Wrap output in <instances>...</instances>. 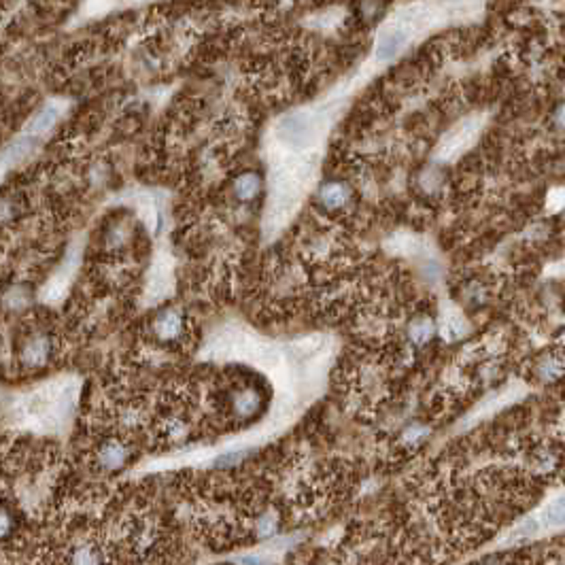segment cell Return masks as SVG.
I'll return each instance as SVG.
<instances>
[{
  "mask_svg": "<svg viewBox=\"0 0 565 565\" xmlns=\"http://www.w3.org/2000/svg\"><path fill=\"white\" fill-rule=\"evenodd\" d=\"M168 278H170V272H168V264L164 259H158L156 262V268L151 272V282H149V296L154 300H160L166 296L168 291Z\"/></svg>",
  "mask_w": 565,
  "mask_h": 565,
  "instance_id": "6",
  "label": "cell"
},
{
  "mask_svg": "<svg viewBox=\"0 0 565 565\" xmlns=\"http://www.w3.org/2000/svg\"><path fill=\"white\" fill-rule=\"evenodd\" d=\"M321 200L328 206H340L346 200V189L338 183H330L321 189Z\"/></svg>",
  "mask_w": 565,
  "mask_h": 565,
  "instance_id": "10",
  "label": "cell"
},
{
  "mask_svg": "<svg viewBox=\"0 0 565 565\" xmlns=\"http://www.w3.org/2000/svg\"><path fill=\"white\" fill-rule=\"evenodd\" d=\"M60 115V108L56 104H47L45 108H40V111L30 119V123L26 125V132L28 134H43L47 132V130L56 123Z\"/></svg>",
  "mask_w": 565,
  "mask_h": 565,
  "instance_id": "5",
  "label": "cell"
},
{
  "mask_svg": "<svg viewBox=\"0 0 565 565\" xmlns=\"http://www.w3.org/2000/svg\"><path fill=\"white\" fill-rule=\"evenodd\" d=\"M412 26L410 19H400V21H394V24H389L383 28V32L378 34V40H376V60L378 62H387L391 58H396L400 53V49L408 43L410 34H412Z\"/></svg>",
  "mask_w": 565,
  "mask_h": 565,
  "instance_id": "2",
  "label": "cell"
},
{
  "mask_svg": "<svg viewBox=\"0 0 565 565\" xmlns=\"http://www.w3.org/2000/svg\"><path fill=\"white\" fill-rule=\"evenodd\" d=\"M321 132H323L321 119L309 111L285 115L276 123L278 141L293 151H306V149L315 147L321 139Z\"/></svg>",
  "mask_w": 565,
  "mask_h": 565,
  "instance_id": "1",
  "label": "cell"
},
{
  "mask_svg": "<svg viewBox=\"0 0 565 565\" xmlns=\"http://www.w3.org/2000/svg\"><path fill=\"white\" fill-rule=\"evenodd\" d=\"M251 359H255L262 368H268V370H276L280 365V353L276 346L268 344V342H255L253 351H251Z\"/></svg>",
  "mask_w": 565,
  "mask_h": 565,
  "instance_id": "7",
  "label": "cell"
},
{
  "mask_svg": "<svg viewBox=\"0 0 565 565\" xmlns=\"http://www.w3.org/2000/svg\"><path fill=\"white\" fill-rule=\"evenodd\" d=\"M255 191H257V179L251 177V175L243 177L241 181H238V185H236V193L241 195V198H253Z\"/></svg>",
  "mask_w": 565,
  "mask_h": 565,
  "instance_id": "12",
  "label": "cell"
},
{
  "mask_svg": "<svg viewBox=\"0 0 565 565\" xmlns=\"http://www.w3.org/2000/svg\"><path fill=\"white\" fill-rule=\"evenodd\" d=\"M555 117H557V123H559L561 128H565V104H561V106H559V111H557V115H555Z\"/></svg>",
  "mask_w": 565,
  "mask_h": 565,
  "instance_id": "14",
  "label": "cell"
},
{
  "mask_svg": "<svg viewBox=\"0 0 565 565\" xmlns=\"http://www.w3.org/2000/svg\"><path fill=\"white\" fill-rule=\"evenodd\" d=\"M478 130H481V121H478L476 117L464 119L461 123L455 125L450 132L442 139V145L438 149V156L442 160H450V158H455L457 154H461L464 149H468L474 143Z\"/></svg>",
  "mask_w": 565,
  "mask_h": 565,
  "instance_id": "3",
  "label": "cell"
},
{
  "mask_svg": "<svg viewBox=\"0 0 565 565\" xmlns=\"http://www.w3.org/2000/svg\"><path fill=\"white\" fill-rule=\"evenodd\" d=\"M429 336H431V323H429V321L421 319V321H417L415 325H412V338H415V340L423 342V340H427Z\"/></svg>",
  "mask_w": 565,
  "mask_h": 565,
  "instance_id": "13",
  "label": "cell"
},
{
  "mask_svg": "<svg viewBox=\"0 0 565 565\" xmlns=\"http://www.w3.org/2000/svg\"><path fill=\"white\" fill-rule=\"evenodd\" d=\"M466 332V323H464V319L457 315V313H448L446 317H444V321H442V334L446 336V338H459L461 334Z\"/></svg>",
  "mask_w": 565,
  "mask_h": 565,
  "instance_id": "9",
  "label": "cell"
},
{
  "mask_svg": "<svg viewBox=\"0 0 565 565\" xmlns=\"http://www.w3.org/2000/svg\"><path fill=\"white\" fill-rule=\"evenodd\" d=\"M561 370H563V363L555 355H551V357L540 361V374L544 376V378H555V376L561 374Z\"/></svg>",
  "mask_w": 565,
  "mask_h": 565,
  "instance_id": "11",
  "label": "cell"
},
{
  "mask_svg": "<svg viewBox=\"0 0 565 565\" xmlns=\"http://www.w3.org/2000/svg\"><path fill=\"white\" fill-rule=\"evenodd\" d=\"M565 523V497L559 495L555 499H551V502L546 504V508L542 510L540 514V525L542 527H561Z\"/></svg>",
  "mask_w": 565,
  "mask_h": 565,
  "instance_id": "4",
  "label": "cell"
},
{
  "mask_svg": "<svg viewBox=\"0 0 565 565\" xmlns=\"http://www.w3.org/2000/svg\"><path fill=\"white\" fill-rule=\"evenodd\" d=\"M156 332L162 336V338H172V336H177L181 332V319L177 313H164L158 323H156Z\"/></svg>",
  "mask_w": 565,
  "mask_h": 565,
  "instance_id": "8",
  "label": "cell"
}]
</instances>
